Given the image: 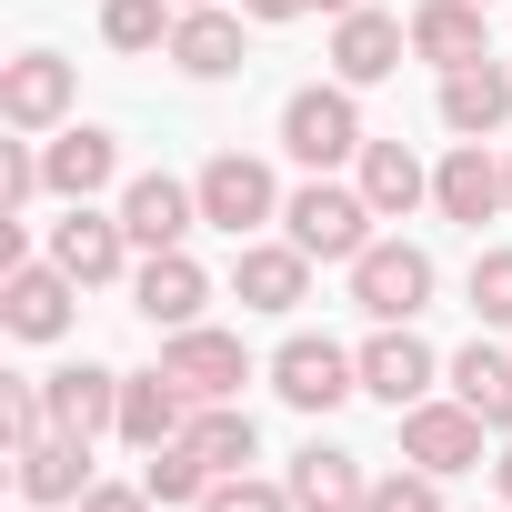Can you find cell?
Here are the masks:
<instances>
[{
    "label": "cell",
    "instance_id": "obj_5",
    "mask_svg": "<svg viewBox=\"0 0 512 512\" xmlns=\"http://www.w3.org/2000/svg\"><path fill=\"white\" fill-rule=\"evenodd\" d=\"M432 251L422 241H372L362 262H352V302L372 312V322H422L432 312Z\"/></svg>",
    "mask_w": 512,
    "mask_h": 512
},
{
    "label": "cell",
    "instance_id": "obj_13",
    "mask_svg": "<svg viewBox=\"0 0 512 512\" xmlns=\"http://www.w3.org/2000/svg\"><path fill=\"white\" fill-rule=\"evenodd\" d=\"M161 61L191 71V81H231V71L251 61V11H231V0H201V11H181Z\"/></svg>",
    "mask_w": 512,
    "mask_h": 512
},
{
    "label": "cell",
    "instance_id": "obj_19",
    "mask_svg": "<svg viewBox=\"0 0 512 512\" xmlns=\"http://www.w3.org/2000/svg\"><path fill=\"white\" fill-rule=\"evenodd\" d=\"M512 121V71L482 51V61H462V71H442V131L452 141H492Z\"/></svg>",
    "mask_w": 512,
    "mask_h": 512
},
{
    "label": "cell",
    "instance_id": "obj_18",
    "mask_svg": "<svg viewBox=\"0 0 512 512\" xmlns=\"http://www.w3.org/2000/svg\"><path fill=\"white\" fill-rule=\"evenodd\" d=\"M41 392H51V432H81V442L121 432V372L111 362H61V372H41Z\"/></svg>",
    "mask_w": 512,
    "mask_h": 512
},
{
    "label": "cell",
    "instance_id": "obj_8",
    "mask_svg": "<svg viewBox=\"0 0 512 512\" xmlns=\"http://www.w3.org/2000/svg\"><path fill=\"white\" fill-rule=\"evenodd\" d=\"M71 101H81V71H71L61 51H21V61H0V121H11V131L51 141V131L71 121Z\"/></svg>",
    "mask_w": 512,
    "mask_h": 512
},
{
    "label": "cell",
    "instance_id": "obj_16",
    "mask_svg": "<svg viewBox=\"0 0 512 512\" xmlns=\"http://www.w3.org/2000/svg\"><path fill=\"white\" fill-rule=\"evenodd\" d=\"M121 231H131L141 251H181V241L201 231V191L171 181V171H141V181H121Z\"/></svg>",
    "mask_w": 512,
    "mask_h": 512
},
{
    "label": "cell",
    "instance_id": "obj_32",
    "mask_svg": "<svg viewBox=\"0 0 512 512\" xmlns=\"http://www.w3.org/2000/svg\"><path fill=\"white\" fill-rule=\"evenodd\" d=\"M362 512H442V472H372V492H362Z\"/></svg>",
    "mask_w": 512,
    "mask_h": 512
},
{
    "label": "cell",
    "instance_id": "obj_28",
    "mask_svg": "<svg viewBox=\"0 0 512 512\" xmlns=\"http://www.w3.org/2000/svg\"><path fill=\"white\" fill-rule=\"evenodd\" d=\"M221 472L191 452V442H161V452H141V492L161 502V512H201V492H211Z\"/></svg>",
    "mask_w": 512,
    "mask_h": 512
},
{
    "label": "cell",
    "instance_id": "obj_9",
    "mask_svg": "<svg viewBox=\"0 0 512 512\" xmlns=\"http://www.w3.org/2000/svg\"><path fill=\"white\" fill-rule=\"evenodd\" d=\"M392 422H402V462H422V472H442V482L472 472L482 442H492V422H482L462 392H452V402H412V412H392Z\"/></svg>",
    "mask_w": 512,
    "mask_h": 512
},
{
    "label": "cell",
    "instance_id": "obj_40",
    "mask_svg": "<svg viewBox=\"0 0 512 512\" xmlns=\"http://www.w3.org/2000/svg\"><path fill=\"white\" fill-rule=\"evenodd\" d=\"M502 512H512V502H502Z\"/></svg>",
    "mask_w": 512,
    "mask_h": 512
},
{
    "label": "cell",
    "instance_id": "obj_17",
    "mask_svg": "<svg viewBox=\"0 0 512 512\" xmlns=\"http://www.w3.org/2000/svg\"><path fill=\"white\" fill-rule=\"evenodd\" d=\"M432 211H442V221H472V231L502 221V211H512V201H502V161H492L482 141H452V151L432 161Z\"/></svg>",
    "mask_w": 512,
    "mask_h": 512
},
{
    "label": "cell",
    "instance_id": "obj_3",
    "mask_svg": "<svg viewBox=\"0 0 512 512\" xmlns=\"http://www.w3.org/2000/svg\"><path fill=\"white\" fill-rule=\"evenodd\" d=\"M191 191H201V221L231 231V241H251L262 221H282V181H272V161H251V151H211Z\"/></svg>",
    "mask_w": 512,
    "mask_h": 512
},
{
    "label": "cell",
    "instance_id": "obj_12",
    "mask_svg": "<svg viewBox=\"0 0 512 512\" xmlns=\"http://www.w3.org/2000/svg\"><path fill=\"white\" fill-rule=\"evenodd\" d=\"M231 302L241 312H302L312 302V251L282 231V241H241L231 251Z\"/></svg>",
    "mask_w": 512,
    "mask_h": 512
},
{
    "label": "cell",
    "instance_id": "obj_30",
    "mask_svg": "<svg viewBox=\"0 0 512 512\" xmlns=\"http://www.w3.org/2000/svg\"><path fill=\"white\" fill-rule=\"evenodd\" d=\"M51 191V171H41V141L31 131H11V141H0V211H21L31 221V201Z\"/></svg>",
    "mask_w": 512,
    "mask_h": 512
},
{
    "label": "cell",
    "instance_id": "obj_21",
    "mask_svg": "<svg viewBox=\"0 0 512 512\" xmlns=\"http://www.w3.org/2000/svg\"><path fill=\"white\" fill-rule=\"evenodd\" d=\"M191 432V392L151 362V372H121V442L131 452H161V442H181Z\"/></svg>",
    "mask_w": 512,
    "mask_h": 512
},
{
    "label": "cell",
    "instance_id": "obj_39",
    "mask_svg": "<svg viewBox=\"0 0 512 512\" xmlns=\"http://www.w3.org/2000/svg\"><path fill=\"white\" fill-rule=\"evenodd\" d=\"M482 11H492V0H482Z\"/></svg>",
    "mask_w": 512,
    "mask_h": 512
},
{
    "label": "cell",
    "instance_id": "obj_10",
    "mask_svg": "<svg viewBox=\"0 0 512 512\" xmlns=\"http://www.w3.org/2000/svg\"><path fill=\"white\" fill-rule=\"evenodd\" d=\"M161 372H171L191 402H241V382H251V352H241V332H211V322H191V332H161Z\"/></svg>",
    "mask_w": 512,
    "mask_h": 512
},
{
    "label": "cell",
    "instance_id": "obj_26",
    "mask_svg": "<svg viewBox=\"0 0 512 512\" xmlns=\"http://www.w3.org/2000/svg\"><path fill=\"white\" fill-rule=\"evenodd\" d=\"M452 392L492 422V442H512V352H492V342H462L452 352Z\"/></svg>",
    "mask_w": 512,
    "mask_h": 512
},
{
    "label": "cell",
    "instance_id": "obj_37",
    "mask_svg": "<svg viewBox=\"0 0 512 512\" xmlns=\"http://www.w3.org/2000/svg\"><path fill=\"white\" fill-rule=\"evenodd\" d=\"M502 201H512V161H502Z\"/></svg>",
    "mask_w": 512,
    "mask_h": 512
},
{
    "label": "cell",
    "instance_id": "obj_33",
    "mask_svg": "<svg viewBox=\"0 0 512 512\" xmlns=\"http://www.w3.org/2000/svg\"><path fill=\"white\" fill-rule=\"evenodd\" d=\"M472 312H482V332H512V251H482V262H472Z\"/></svg>",
    "mask_w": 512,
    "mask_h": 512
},
{
    "label": "cell",
    "instance_id": "obj_36",
    "mask_svg": "<svg viewBox=\"0 0 512 512\" xmlns=\"http://www.w3.org/2000/svg\"><path fill=\"white\" fill-rule=\"evenodd\" d=\"M492 492H502V502H512V442H502V462H492Z\"/></svg>",
    "mask_w": 512,
    "mask_h": 512
},
{
    "label": "cell",
    "instance_id": "obj_25",
    "mask_svg": "<svg viewBox=\"0 0 512 512\" xmlns=\"http://www.w3.org/2000/svg\"><path fill=\"white\" fill-rule=\"evenodd\" d=\"M492 51V31H482V0H422L412 11V61H432V71H462V61H482Z\"/></svg>",
    "mask_w": 512,
    "mask_h": 512
},
{
    "label": "cell",
    "instance_id": "obj_35",
    "mask_svg": "<svg viewBox=\"0 0 512 512\" xmlns=\"http://www.w3.org/2000/svg\"><path fill=\"white\" fill-rule=\"evenodd\" d=\"M71 512H161V502H151L141 482H91V492H81Z\"/></svg>",
    "mask_w": 512,
    "mask_h": 512
},
{
    "label": "cell",
    "instance_id": "obj_7",
    "mask_svg": "<svg viewBox=\"0 0 512 512\" xmlns=\"http://www.w3.org/2000/svg\"><path fill=\"white\" fill-rule=\"evenodd\" d=\"M272 392H282L292 412L322 422V412H342V402L362 392V362H352L342 342H322V332H292V342L272 352Z\"/></svg>",
    "mask_w": 512,
    "mask_h": 512
},
{
    "label": "cell",
    "instance_id": "obj_31",
    "mask_svg": "<svg viewBox=\"0 0 512 512\" xmlns=\"http://www.w3.org/2000/svg\"><path fill=\"white\" fill-rule=\"evenodd\" d=\"M201 512H302V502H292V482H262V472H221V482L201 492Z\"/></svg>",
    "mask_w": 512,
    "mask_h": 512
},
{
    "label": "cell",
    "instance_id": "obj_38",
    "mask_svg": "<svg viewBox=\"0 0 512 512\" xmlns=\"http://www.w3.org/2000/svg\"><path fill=\"white\" fill-rule=\"evenodd\" d=\"M171 11H201V0H171Z\"/></svg>",
    "mask_w": 512,
    "mask_h": 512
},
{
    "label": "cell",
    "instance_id": "obj_29",
    "mask_svg": "<svg viewBox=\"0 0 512 512\" xmlns=\"http://www.w3.org/2000/svg\"><path fill=\"white\" fill-rule=\"evenodd\" d=\"M171 21H181L171 0H101V41L131 51V61H141V51H171Z\"/></svg>",
    "mask_w": 512,
    "mask_h": 512
},
{
    "label": "cell",
    "instance_id": "obj_6",
    "mask_svg": "<svg viewBox=\"0 0 512 512\" xmlns=\"http://www.w3.org/2000/svg\"><path fill=\"white\" fill-rule=\"evenodd\" d=\"M352 362H362V392H372L382 412H412V402H432V382L452 372V362H442V352H432L412 322H382V332H372Z\"/></svg>",
    "mask_w": 512,
    "mask_h": 512
},
{
    "label": "cell",
    "instance_id": "obj_1",
    "mask_svg": "<svg viewBox=\"0 0 512 512\" xmlns=\"http://www.w3.org/2000/svg\"><path fill=\"white\" fill-rule=\"evenodd\" d=\"M282 221H292V241L312 251V262H362V251L382 241V231H372L382 211L362 201V181H332V171H312V181L282 201Z\"/></svg>",
    "mask_w": 512,
    "mask_h": 512
},
{
    "label": "cell",
    "instance_id": "obj_14",
    "mask_svg": "<svg viewBox=\"0 0 512 512\" xmlns=\"http://www.w3.org/2000/svg\"><path fill=\"white\" fill-rule=\"evenodd\" d=\"M201 302H211V272L191 262V251H141V272H131V312H141L151 332H191Z\"/></svg>",
    "mask_w": 512,
    "mask_h": 512
},
{
    "label": "cell",
    "instance_id": "obj_11",
    "mask_svg": "<svg viewBox=\"0 0 512 512\" xmlns=\"http://www.w3.org/2000/svg\"><path fill=\"white\" fill-rule=\"evenodd\" d=\"M81 312V282L61 262H21V272H0V332L11 342H61Z\"/></svg>",
    "mask_w": 512,
    "mask_h": 512
},
{
    "label": "cell",
    "instance_id": "obj_2",
    "mask_svg": "<svg viewBox=\"0 0 512 512\" xmlns=\"http://www.w3.org/2000/svg\"><path fill=\"white\" fill-rule=\"evenodd\" d=\"M362 101H352V81H302L292 101H282V151L302 161V171H342V161H362Z\"/></svg>",
    "mask_w": 512,
    "mask_h": 512
},
{
    "label": "cell",
    "instance_id": "obj_22",
    "mask_svg": "<svg viewBox=\"0 0 512 512\" xmlns=\"http://www.w3.org/2000/svg\"><path fill=\"white\" fill-rule=\"evenodd\" d=\"M11 472H21V502H81L91 492V442L81 432H41V442H21L11 452Z\"/></svg>",
    "mask_w": 512,
    "mask_h": 512
},
{
    "label": "cell",
    "instance_id": "obj_20",
    "mask_svg": "<svg viewBox=\"0 0 512 512\" xmlns=\"http://www.w3.org/2000/svg\"><path fill=\"white\" fill-rule=\"evenodd\" d=\"M41 171H51V191H61V201H91V191H111L121 141H111L101 121H61V131L41 141Z\"/></svg>",
    "mask_w": 512,
    "mask_h": 512
},
{
    "label": "cell",
    "instance_id": "obj_23",
    "mask_svg": "<svg viewBox=\"0 0 512 512\" xmlns=\"http://www.w3.org/2000/svg\"><path fill=\"white\" fill-rule=\"evenodd\" d=\"M282 482H292V502H302V512H362V492H372L362 452H342V442H302Z\"/></svg>",
    "mask_w": 512,
    "mask_h": 512
},
{
    "label": "cell",
    "instance_id": "obj_15",
    "mask_svg": "<svg viewBox=\"0 0 512 512\" xmlns=\"http://www.w3.org/2000/svg\"><path fill=\"white\" fill-rule=\"evenodd\" d=\"M402 61H412V21H392V11H342V21H332V81L372 91V81H392Z\"/></svg>",
    "mask_w": 512,
    "mask_h": 512
},
{
    "label": "cell",
    "instance_id": "obj_24",
    "mask_svg": "<svg viewBox=\"0 0 512 512\" xmlns=\"http://www.w3.org/2000/svg\"><path fill=\"white\" fill-rule=\"evenodd\" d=\"M352 181H362V201H372L382 221H412V211L432 201V171L412 161V141H362V161H352Z\"/></svg>",
    "mask_w": 512,
    "mask_h": 512
},
{
    "label": "cell",
    "instance_id": "obj_4",
    "mask_svg": "<svg viewBox=\"0 0 512 512\" xmlns=\"http://www.w3.org/2000/svg\"><path fill=\"white\" fill-rule=\"evenodd\" d=\"M131 231H121V211H91V201H71L61 221H51V262L81 282V292H111V282H131L141 262H131Z\"/></svg>",
    "mask_w": 512,
    "mask_h": 512
},
{
    "label": "cell",
    "instance_id": "obj_27",
    "mask_svg": "<svg viewBox=\"0 0 512 512\" xmlns=\"http://www.w3.org/2000/svg\"><path fill=\"white\" fill-rule=\"evenodd\" d=\"M211 472H251L262 462V432H251V412L241 402H191V432H181Z\"/></svg>",
    "mask_w": 512,
    "mask_h": 512
},
{
    "label": "cell",
    "instance_id": "obj_34",
    "mask_svg": "<svg viewBox=\"0 0 512 512\" xmlns=\"http://www.w3.org/2000/svg\"><path fill=\"white\" fill-rule=\"evenodd\" d=\"M0 432H11V452L41 442V432H51V392H41V382H0Z\"/></svg>",
    "mask_w": 512,
    "mask_h": 512
}]
</instances>
